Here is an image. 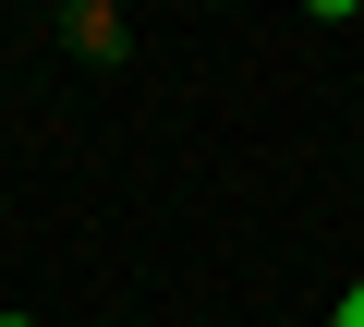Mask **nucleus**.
I'll use <instances>...</instances> for the list:
<instances>
[{
    "label": "nucleus",
    "mask_w": 364,
    "mask_h": 327,
    "mask_svg": "<svg viewBox=\"0 0 364 327\" xmlns=\"http://www.w3.org/2000/svg\"><path fill=\"white\" fill-rule=\"evenodd\" d=\"M328 327H364V279H352V291H340V303H328Z\"/></svg>",
    "instance_id": "f03ea898"
},
{
    "label": "nucleus",
    "mask_w": 364,
    "mask_h": 327,
    "mask_svg": "<svg viewBox=\"0 0 364 327\" xmlns=\"http://www.w3.org/2000/svg\"><path fill=\"white\" fill-rule=\"evenodd\" d=\"M0 327H37V315H0Z\"/></svg>",
    "instance_id": "7ed1b4c3"
},
{
    "label": "nucleus",
    "mask_w": 364,
    "mask_h": 327,
    "mask_svg": "<svg viewBox=\"0 0 364 327\" xmlns=\"http://www.w3.org/2000/svg\"><path fill=\"white\" fill-rule=\"evenodd\" d=\"M61 37L85 49V61H122L134 37H122V13H109V0H73V13H61Z\"/></svg>",
    "instance_id": "f257e3e1"
}]
</instances>
